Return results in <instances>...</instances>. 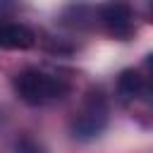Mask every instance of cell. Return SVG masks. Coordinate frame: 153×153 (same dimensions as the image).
<instances>
[{
	"label": "cell",
	"mask_w": 153,
	"mask_h": 153,
	"mask_svg": "<svg viewBox=\"0 0 153 153\" xmlns=\"http://www.w3.org/2000/svg\"><path fill=\"white\" fill-rule=\"evenodd\" d=\"M12 86H14V93L26 105H45V103L65 98L69 91V84L62 76H55L36 67H26L17 72L12 79Z\"/></svg>",
	"instance_id": "cell-1"
},
{
	"label": "cell",
	"mask_w": 153,
	"mask_h": 153,
	"mask_svg": "<svg viewBox=\"0 0 153 153\" xmlns=\"http://www.w3.org/2000/svg\"><path fill=\"white\" fill-rule=\"evenodd\" d=\"M108 120H110V108H108L105 93L100 88H91V91H86L76 115L72 120V134L79 141H91L105 131Z\"/></svg>",
	"instance_id": "cell-2"
},
{
	"label": "cell",
	"mask_w": 153,
	"mask_h": 153,
	"mask_svg": "<svg viewBox=\"0 0 153 153\" xmlns=\"http://www.w3.org/2000/svg\"><path fill=\"white\" fill-rule=\"evenodd\" d=\"M100 24L117 41H127L134 36V14H131V7L124 2L103 5L100 7Z\"/></svg>",
	"instance_id": "cell-3"
},
{
	"label": "cell",
	"mask_w": 153,
	"mask_h": 153,
	"mask_svg": "<svg viewBox=\"0 0 153 153\" xmlns=\"http://www.w3.org/2000/svg\"><path fill=\"white\" fill-rule=\"evenodd\" d=\"M36 43V33L17 22H2L0 24V48L5 50H29Z\"/></svg>",
	"instance_id": "cell-4"
},
{
	"label": "cell",
	"mask_w": 153,
	"mask_h": 153,
	"mask_svg": "<svg viewBox=\"0 0 153 153\" xmlns=\"http://www.w3.org/2000/svg\"><path fill=\"white\" fill-rule=\"evenodd\" d=\"M143 88H146V81H143V76H141L136 69H124V72H120V76H117V93H120L122 100H134V98H139V96L143 93Z\"/></svg>",
	"instance_id": "cell-5"
},
{
	"label": "cell",
	"mask_w": 153,
	"mask_h": 153,
	"mask_svg": "<svg viewBox=\"0 0 153 153\" xmlns=\"http://www.w3.org/2000/svg\"><path fill=\"white\" fill-rule=\"evenodd\" d=\"M14 153H45V148L33 136H19L14 141Z\"/></svg>",
	"instance_id": "cell-6"
},
{
	"label": "cell",
	"mask_w": 153,
	"mask_h": 153,
	"mask_svg": "<svg viewBox=\"0 0 153 153\" xmlns=\"http://www.w3.org/2000/svg\"><path fill=\"white\" fill-rule=\"evenodd\" d=\"M146 69L151 72V81H153V53H151V55L146 57Z\"/></svg>",
	"instance_id": "cell-7"
},
{
	"label": "cell",
	"mask_w": 153,
	"mask_h": 153,
	"mask_svg": "<svg viewBox=\"0 0 153 153\" xmlns=\"http://www.w3.org/2000/svg\"><path fill=\"white\" fill-rule=\"evenodd\" d=\"M151 10H153V7H151Z\"/></svg>",
	"instance_id": "cell-8"
}]
</instances>
